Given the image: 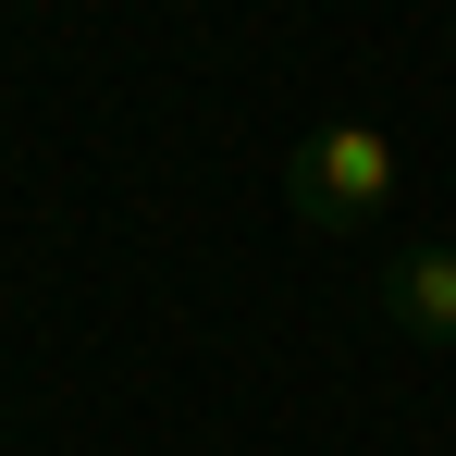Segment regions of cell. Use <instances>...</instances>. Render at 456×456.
Wrapping results in <instances>:
<instances>
[{
	"mask_svg": "<svg viewBox=\"0 0 456 456\" xmlns=\"http://www.w3.org/2000/svg\"><path fill=\"white\" fill-rule=\"evenodd\" d=\"M444 62H456V25H444Z\"/></svg>",
	"mask_w": 456,
	"mask_h": 456,
	"instance_id": "cell-3",
	"label": "cell"
},
{
	"mask_svg": "<svg viewBox=\"0 0 456 456\" xmlns=\"http://www.w3.org/2000/svg\"><path fill=\"white\" fill-rule=\"evenodd\" d=\"M382 321L419 346H456V234H407L382 259Z\"/></svg>",
	"mask_w": 456,
	"mask_h": 456,
	"instance_id": "cell-2",
	"label": "cell"
},
{
	"mask_svg": "<svg viewBox=\"0 0 456 456\" xmlns=\"http://www.w3.org/2000/svg\"><path fill=\"white\" fill-rule=\"evenodd\" d=\"M284 210H297V234H370L382 210H395V136H382V124H321V136H297Z\"/></svg>",
	"mask_w": 456,
	"mask_h": 456,
	"instance_id": "cell-1",
	"label": "cell"
}]
</instances>
